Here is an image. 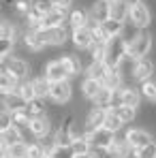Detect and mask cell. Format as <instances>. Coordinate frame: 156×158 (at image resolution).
Segmentation results:
<instances>
[{
	"label": "cell",
	"instance_id": "d6986e66",
	"mask_svg": "<svg viewBox=\"0 0 156 158\" xmlns=\"http://www.w3.org/2000/svg\"><path fill=\"white\" fill-rule=\"evenodd\" d=\"M22 43H24V47H26L28 52H32V53H39V52L45 49V43L39 39L36 30H28V28H24V32H22Z\"/></svg>",
	"mask_w": 156,
	"mask_h": 158
},
{
	"label": "cell",
	"instance_id": "8fae6325",
	"mask_svg": "<svg viewBox=\"0 0 156 158\" xmlns=\"http://www.w3.org/2000/svg\"><path fill=\"white\" fill-rule=\"evenodd\" d=\"M86 137L92 143V148H111L113 141H116V132L107 131L105 126H101V128H96L92 132H86Z\"/></svg>",
	"mask_w": 156,
	"mask_h": 158
},
{
	"label": "cell",
	"instance_id": "60d3db41",
	"mask_svg": "<svg viewBox=\"0 0 156 158\" xmlns=\"http://www.w3.org/2000/svg\"><path fill=\"white\" fill-rule=\"evenodd\" d=\"M49 158H75V154L71 152V145L64 148V145H56L52 152H49Z\"/></svg>",
	"mask_w": 156,
	"mask_h": 158
},
{
	"label": "cell",
	"instance_id": "d4e9b609",
	"mask_svg": "<svg viewBox=\"0 0 156 158\" xmlns=\"http://www.w3.org/2000/svg\"><path fill=\"white\" fill-rule=\"evenodd\" d=\"M71 152H73L75 156H88V154L92 152V143L88 141L86 135H81V137H77V139H73V143H71Z\"/></svg>",
	"mask_w": 156,
	"mask_h": 158
},
{
	"label": "cell",
	"instance_id": "1f68e13d",
	"mask_svg": "<svg viewBox=\"0 0 156 158\" xmlns=\"http://www.w3.org/2000/svg\"><path fill=\"white\" fill-rule=\"evenodd\" d=\"M17 79L13 77L11 73H0V96L2 94H9V92H15V88H17Z\"/></svg>",
	"mask_w": 156,
	"mask_h": 158
},
{
	"label": "cell",
	"instance_id": "4fadbf2b",
	"mask_svg": "<svg viewBox=\"0 0 156 158\" xmlns=\"http://www.w3.org/2000/svg\"><path fill=\"white\" fill-rule=\"evenodd\" d=\"M71 43L75 45V49H79V52H88L90 45H92V30H90V26L71 30Z\"/></svg>",
	"mask_w": 156,
	"mask_h": 158
},
{
	"label": "cell",
	"instance_id": "4316f807",
	"mask_svg": "<svg viewBox=\"0 0 156 158\" xmlns=\"http://www.w3.org/2000/svg\"><path fill=\"white\" fill-rule=\"evenodd\" d=\"M32 85H34V94H36V98H49V90H52V83L47 81V79L43 77V75H39V77H32Z\"/></svg>",
	"mask_w": 156,
	"mask_h": 158
},
{
	"label": "cell",
	"instance_id": "7c38bea8",
	"mask_svg": "<svg viewBox=\"0 0 156 158\" xmlns=\"http://www.w3.org/2000/svg\"><path fill=\"white\" fill-rule=\"evenodd\" d=\"M107 111L109 109H103V107H92L86 115V122H83V132H92L96 128H101L105 124V118H107Z\"/></svg>",
	"mask_w": 156,
	"mask_h": 158
},
{
	"label": "cell",
	"instance_id": "ee69618b",
	"mask_svg": "<svg viewBox=\"0 0 156 158\" xmlns=\"http://www.w3.org/2000/svg\"><path fill=\"white\" fill-rule=\"evenodd\" d=\"M30 9H32V0H15V13L17 15L26 17Z\"/></svg>",
	"mask_w": 156,
	"mask_h": 158
},
{
	"label": "cell",
	"instance_id": "836d02e7",
	"mask_svg": "<svg viewBox=\"0 0 156 158\" xmlns=\"http://www.w3.org/2000/svg\"><path fill=\"white\" fill-rule=\"evenodd\" d=\"M105 28V32L109 34V36H122V32H124V28H126V22H118V19H107L105 24H101Z\"/></svg>",
	"mask_w": 156,
	"mask_h": 158
},
{
	"label": "cell",
	"instance_id": "f1b7e54d",
	"mask_svg": "<svg viewBox=\"0 0 156 158\" xmlns=\"http://www.w3.org/2000/svg\"><path fill=\"white\" fill-rule=\"evenodd\" d=\"M111 103H113V90H109V88H101V92L94 96V101H92V105L94 107H103V109H111Z\"/></svg>",
	"mask_w": 156,
	"mask_h": 158
},
{
	"label": "cell",
	"instance_id": "7bdbcfd3",
	"mask_svg": "<svg viewBox=\"0 0 156 158\" xmlns=\"http://www.w3.org/2000/svg\"><path fill=\"white\" fill-rule=\"evenodd\" d=\"M32 6H34L39 13H43V17H45V15L53 9V2L52 0H32Z\"/></svg>",
	"mask_w": 156,
	"mask_h": 158
},
{
	"label": "cell",
	"instance_id": "4dcf8cb0",
	"mask_svg": "<svg viewBox=\"0 0 156 158\" xmlns=\"http://www.w3.org/2000/svg\"><path fill=\"white\" fill-rule=\"evenodd\" d=\"M15 92H17L26 103H30L32 98H36V94H34V85H32V79H24V81H19L17 88H15Z\"/></svg>",
	"mask_w": 156,
	"mask_h": 158
},
{
	"label": "cell",
	"instance_id": "db71d44e",
	"mask_svg": "<svg viewBox=\"0 0 156 158\" xmlns=\"http://www.w3.org/2000/svg\"><path fill=\"white\" fill-rule=\"evenodd\" d=\"M130 158H135V152H133V156H130Z\"/></svg>",
	"mask_w": 156,
	"mask_h": 158
},
{
	"label": "cell",
	"instance_id": "5bb4252c",
	"mask_svg": "<svg viewBox=\"0 0 156 158\" xmlns=\"http://www.w3.org/2000/svg\"><path fill=\"white\" fill-rule=\"evenodd\" d=\"M52 128H53V122L49 115H41V118H34L30 122V132L34 135V139H45L52 135Z\"/></svg>",
	"mask_w": 156,
	"mask_h": 158
},
{
	"label": "cell",
	"instance_id": "8d00e7d4",
	"mask_svg": "<svg viewBox=\"0 0 156 158\" xmlns=\"http://www.w3.org/2000/svg\"><path fill=\"white\" fill-rule=\"evenodd\" d=\"M28 158H49L45 152V145L41 141H32L28 143Z\"/></svg>",
	"mask_w": 156,
	"mask_h": 158
},
{
	"label": "cell",
	"instance_id": "5b68a950",
	"mask_svg": "<svg viewBox=\"0 0 156 158\" xmlns=\"http://www.w3.org/2000/svg\"><path fill=\"white\" fill-rule=\"evenodd\" d=\"M4 71L11 73L17 81H24V79H30V71H32V64L24 60V58H17V56H9L4 60Z\"/></svg>",
	"mask_w": 156,
	"mask_h": 158
},
{
	"label": "cell",
	"instance_id": "7402d4cb",
	"mask_svg": "<svg viewBox=\"0 0 156 158\" xmlns=\"http://www.w3.org/2000/svg\"><path fill=\"white\" fill-rule=\"evenodd\" d=\"M101 88H103V83L101 81H96V79H90V77H83L81 81V94H83V98H88V101H94V96L101 92Z\"/></svg>",
	"mask_w": 156,
	"mask_h": 158
},
{
	"label": "cell",
	"instance_id": "7a4b0ae2",
	"mask_svg": "<svg viewBox=\"0 0 156 158\" xmlns=\"http://www.w3.org/2000/svg\"><path fill=\"white\" fill-rule=\"evenodd\" d=\"M126 22L137 30H148L152 26V9L148 6V2H130Z\"/></svg>",
	"mask_w": 156,
	"mask_h": 158
},
{
	"label": "cell",
	"instance_id": "f546056e",
	"mask_svg": "<svg viewBox=\"0 0 156 158\" xmlns=\"http://www.w3.org/2000/svg\"><path fill=\"white\" fill-rule=\"evenodd\" d=\"M139 92H141V96H143L145 101L156 103V77L148 79V81H141V83H139Z\"/></svg>",
	"mask_w": 156,
	"mask_h": 158
},
{
	"label": "cell",
	"instance_id": "cb8c5ba5",
	"mask_svg": "<svg viewBox=\"0 0 156 158\" xmlns=\"http://www.w3.org/2000/svg\"><path fill=\"white\" fill-rule=\"evenodd\" d=\"M103 85L109 88V90H120V88H124V75L120 73V69H109Z\"/></svg>",
	"mask_w": 156,
	"mask_h": 158
},
{
	"label": "cell",
	"instance_id": "bcb514c9",
	"mask_svg": "<svg viewBox=\"0 0 156 158\" xmlns=\"http://www.w3.org/2000/svg\"><path fill=\"white\" fill-rule=\"evenodd\" d=\"M56 9H62V11H71L73 6V0H52Z\"/></svg>",
	"mask_w": 156,
	"mask_h": 158
},
{
	"label": "cell",
	"instance_id": "ba28073f",
	"mask_svg": "<svg viewBox=\"0 0 156 158\" xmlns=\"http://www.w3.org/2000/svg\"><path fill=\"white\" fill-rule=\"evenodd\" d=\"M41 75L47 79L49 83H56V81H66V79L71 77V75L66 73L64 64L60 62V58H56V60H49V62L43 66V73H41Z\"/></svg>",
	"mask_w": 156,
	"mask_h": 158
},
{
	"label": "cell",
	"instance_id": "f5cc1de1",
	"mask_svg": "<svg viewBox=\"0 0 156 158\" xmlns=\"http://www.w3.org/2000/svg\"><path fill=\"white\" fill-rule=\"evenodd\" d=\"M107 2H118V0H107Z\"/></svg>",
	"mask_w": 156,
	"mask_h": 158
},
{
	"label": "cell",
	"instance_id": "30bf717a",
	"mask_svg": "<svg viewBox=\"0 0 156 158\" xmlns=\"http://www.w3.org/2000/svg\"><path fill=\"white\" fill-rule=\"evenodd\" d=\"M154 71H156V64L154 60L150 58H141V60H135V66H133V79L135 81H148V79L154 77Z\"/></svg>",
	"mask_w": 156,
	"mask_h": 158
},
{
	"label": "cell",
	"instance_id": "9c48e42d",
	"mask_svg": "<svg viewBox=\"0 0 156 158\" xmlns=\"http://www.w3.org/2000/svg\"><path fill=\"white\" fill-rule=\"evenodd\" d=\"M88 13H90V22L92 24H105L111 17V2H107V0H94L90 4Z\"/></svg>",
	"mask_w": 156,
	"mask_h": 158
},
{
	"label": "cell",
	"instance_id": "816d5d0a",
	"mask_svg": "<svg viewBox=\"0 0 156 158\" xmlns=\"http://www.w3.org/2000/svg\"><path fill=\"white\" fill-rule=\"evenodd\" d=\"M75 158H90V154H88V156H75Z\"/></svg>",
	"mask_w": 156,
	"mask_h": 158
},
{
	"label": "cell",
	"instance_id": "e0dca14e",
	"mask_svg": "<svg viewBox=\"0 0 156 158\" xmlns=\"http://www.w3.org/2000/svg\"><path fill=\"white\" fill-rule=\"evenodd\" d=\"M120 98H122V105L133 107V109H139L143 96H141L139 88H135V85H124V88H120Z\"/></svg>",
	"mask_w": 156,
	"mask_h": 158
},
{
	"label": "cell",
	"instance_id": "c3c4849f",
	"mask_svg": "<svg viewBox=\"0 0 156 158\" xmlns=\"http://www.w3.org/2000/svg\"><path fill=\"white\" fill-rule=\"evenodd\" d=\"M0 158H6V148H0Z\"/></svg>",
	"mask_w": 156,
	"mask_h": 158
},
{
	"label": "cell",
	"instance_id": "6da1fadb",
	"mask_svg": "<svg viewBox=\"0 0 156 158\" xmlns=\"http://www.w3.org/2000/svg\"><path fill=\"white\" fill-rule=\"evenodd\" d=\"M129 58V45L122 36H111L107 47H105V64L109 69H118L124 60Z\"/></svg>",
	"mask_w": 156,
	"mask_h": 158
},
{
	"label": "cell",
	"instance_id": "8992f818",
	"mask_svg": "<svg viewBox=\"0 0 156 158\" xmlns=\"http://www.w3.org/2000/svg\"><path fill=\"white\" fill-rule=\"evenodd\" d=\"M73 98V85L71 81H56L52 83V90H49V101L53 105H66L69 101Z\"/></svg>",
	"mask_w": 156,
	"mask_h": 158
},
{
	"label": "cell",
	"instance_id": "681fc988",
	"mask_svg": "<svg viewBox=\"0 0 156 158\" xmlns=\"http://www.w3.org/2000/svg\"><path fill=\"white\" fill-rule=\"evenodd\" d=\"M0 73H4V62H0Z\"/></svg>",
	"mask_w": 156,
	"mask_h": 158
},
{
	"label": "cell",
	"instance_id": "d590c367",
	"mask_svg": "<svg viewBox=\"0 0 156 158\" xmlns=\"http://www.w3.org/2000/svg\"><path fill=\"white\" fill-rule=\"evenodd\" d=\"M6 156L9 158H28V143L26 141H19V143H13L6 148Z\"/></svg>",
	"mask_w": 156,
	"mask_h": 158
},
{
	"label": "cell",
	"instance_id": "ab89813d",
	"mask_svg": "<svg viewBox=\"0 0 156 158\" xmlns=\"http://www.w3.org/2000/svg\"><path fill=\"white\" fill-rule=\"evenodd\" d=\"M13 126V113L6 109H0V132H6Z\"/></svg>",
	"mask_w": 156,
	"mask_h": 158
},
{
	"label": "cell",
	"instance_id": "d6a6232c",
	"mask_svg": "<svg viewBox=\"0 0 156 158\" xmlns=\"http://www.w3.org/2000/svg\"><path fill=\"white\" fill-rule=\"evenodd\" d=\"M111 111L124 122V124H130L135 118H137V109H133V107H126V105H118V107H111Z\"/></svg>",
	"mask_w": 156,
	"mask_h": 158
},
{
	"label": "cell",
	"instance_id": "74e56055",
	"mask_svg": "<svg viewBox=\"0 0 156 158\" xmlns=\"http://www.w3.org/2000/svg\"><path fill=\"white\" fill-rule=\"evenodd\" d=\"M15 49V41L13 39H0V62H4Z\"/></svg>",
	"mask_w": 156,
	"mask_h": 158
},
{
	"label": "cell",
	"instance_id": "11a10c76",
	"mask_svg": "<svg viewBox=\"0 0 156 158\" xmlns=\"http://www.w3.org/2000/svg\"><path fill=\"white\" fill-rule=\"evenodd\" d=\"M6 158H9V156H6Z\"/></svg>",
	"mask_w": 156,
	"mask_h": 158
},
{
	"label": "cell",
	"instance_id": "7dc6e473",
	"mask_svg": "<svg viewBox=\"0 0 156 158\" xmlns=\"http://www.w3.org/2000/svg\"><path fill=\"white\" fill-rule=\"evenodd\" d=\"M0 148H6V141H4V132H0Z\"/></svg>",
	"mask_w": 156,
	"mask_h": 158
},
{
	"label": "cell",
	"instance_id": "f35d334b",
	"mask_svg": "<svg viewBox=\"0 0 156 158\" xmlns=\"http://www.w3.org/2000/svg\"><path fill=\"white\" fill-rule=\"evenodd\" d=\"M4 141H6V148H9V145H13V143H19V141H24V135L17 131L15 126H11L9 131L4 132Z\"/></svg>",
	"mask_w": 156,
	"mask_h": 158
},
{
	"label": "cell",
	"instance_id": "603a6c76",
	"mask_svg": "<svg viewBox=\"0 0 156 158\" xmlns=\"http://www.w3.org/2000/svg\"><path fill=\"white\" fill-rule=\"evenodd\" d=\"M129 9H130V2H129V0H118V2H111V19L126 22V19H129Z\"/></svg>",
	"mask_w": 156,
	"mask_h": 158
},
{
	"label": "cell",
	"instance_id": "2e32d148",
	"mask_svg": "<svg viewBox=\"0 0 156 158\" xmlns=\"http://www.w3.org/2000/svg\"><path fill=\"white\" fill-rule=\"evenodd\" d=\"M0 109H6V111L15 113V111L26 109V101L17 92H9V94H2L0 96Z\"/></svg>",
	"mask_w": 156,
	"mask_h": 158
},
{
	"label": "cell",
	"instance_id": "9a60e30c",
	"mask_svg": "<svg viewBox=\"0 0 156 158\" xmlns=\"http://www.w3.org/2000/svg\"><path fill=\"white\" fill-rule=\"evenodd\" d=\"M66 26L71 30H77V28H86L90 26V13L88 9H71L69 11V17H66Z\"/></svg>",
	"mask_w": 156,
	"mask_h": 158
},
{
	"label": "cell",
	"instance_id": "e575fe53",
	"mask_svg": "<svg viewBox=\"0 0 156 158\" xmlns=\"http://www.w3.org/2000/svg\"><path fill=\"white\" fill-rule=\"evenodd\" d=\"M103 126L107 128V131H111V132H116V135H118V132L124 128V122H122V120H120V118H118V115H116V113L109 109V111H107V118H105V124H103Z\"/></svg>",
	"mask_w": 156,
	"mask_h": 158
},
{
	"label": "cell",
	"instance_id": "52a82bcc",
	"mask_svg": "<svg viewBox=\"0 0 156 158\" xmlns=\"http://www.w3.org/2000/svg\"><path fill=\"white\" fill-rule=\"evenodd\" d=\"M124 139L129 141V145L133 150H141V148H145V145H150L154 141L152 132L145 131V128H129L124 132Z\"/></svg>",
	"mask_w": 156,
	"mask_h": 158
},
{
	"label": "cell",
	"instance_id": "277c9868",
	"mask_svg": "<svg viewBox=\"0 0 156 158\" xmlns=\"http://www.w3.org/2000/svg\"><path fill=\"white\" fill-rule=\"evenodd\" d=\"M39 39L45 43V47H60L71 39L69 26H58V28H39L36 30Z\"/></svg>",
	"mask_w": 156,
	"mask_h": 158
},
{
	"label": "cell",
	"instance_id": "ac0fdd59",
	"mask_svg": "<svg viewBox=\"0 0 156 158\" xmlns=\"http://www.w3.org/2000/svg\"><path fill=\"white\" fill-rule=\"evenodd\" d=\"M66 17H69V11H62V9H56L53 6L52 11L43 17L41 22V28H58V26H66Z\"/></svg>",
	"mask_w": 156,
	"mask_h": 158
},
{
	"label": "cell",
	"instance_id": "484cf974",
	"mask_svg": "<svg viewBox=\"0 0 156 158\" xmlns=\"http://www.w3.org/2000/svg\"><path fill=\"white\" fill-rule=\"evenodd\" d=\"M111 152L116 154V158H130L135 150L129 145V141H126L124 137H122V139L116 137V141H113V145H111Z\"/></svg>",
	"mask_w": 156,
	"mask_h": 158
},
{
	"label": "cell",
	"instance_id": "83f0119b",
	"mask_svg": "<svg viewBox=\"0 0 156 158\" xmlns=\"http://www.w3.org/2000/svg\"><path fill=\"white\" fill-rule=\"evenodd\" d=\"M26 113L34 120V118H41V115H47V107L43 98H32L30 103H26Z\"/></svg>",
	"mask_w": 156,
	"mask_h": 158
},
{
	"label": "cell",
	"instance_id": "b9f144b4",
	"mask_svg": "<svg viewBox=\"0 0 156 158\" xmlns=\"http://www.w3.org/2000/svg\"><path fill=\"white\" fill-rule=\"evenodd\" d=\"M135 158H156V141H152L150 145L135 150Z\"/></svg>",
	"mask_w": 156,
	"mask_h": 158
},
{
	"label": "cell",
	"instance_id": "44dd1931",
	"mask_svg": "<svg viewBox=\"0 0 156 158\" xmlns=\"http://www.w3.org/2000/svg\"><path fill=\"white\" fill-rule=\"evenodd\" d=\"M107 73H109V66H107L105 62H99V60H92V62L86 66V77L96 79V81H101V83L105 81Z\"/></svg>",
	"mask_w": 156,
	"mask_h": 158
},
{
	"label": "cell",
	"instance_id": "ffe728a7",
	"mask_svg": "<svg viewBox=\"0 0 156 158\" xmlns=\"http://www.w3.org/2000/svg\"><path fill=\"white\" fill-rule=\"evenodd\" d=\"M60 62L64 64V69H66V73L71 77H75V75H79L83 71V62H81V58H79L77 53H62Z\"/></svg>",
	"mask_w": 156,
	"mask_h": 158
},
{
	"label": "cell",
	"instance_id": "f907efd6",
	"mask_svg": "<svg viewBox=\"0 0 156 158\" xmlns=\"http://www.w3.org/2000/svg\"><path fill=\"white\" fill-rule=\"evenodd\" d=\"M129 2H145V0H129Z\"/></svg>",
	"mask_w": 156,
	"mask_h": 158
},
{
	"label": "cell",
	"instance_id": "3957f363",
	"mask_svg": "<svg viewBox=\"0 0 156 158\" xmlns=\"http://www.w3.org/2000/svg\"><path fill=\"white\" fill-rule=\"evenodd\" d=\"M152 45H154V36L148 30H139V34L129 43V58L133 60L148 58V53L152 52Z\"/></svg>",
	"mask_w": 156,
	"mask_h": 158
},
{
	"label": "cell",
	"instance_id": "f6af8a7d",
	"mask_svg": "<svg viewBox=\"0 0 156 158\" xmlns=\"http://www.w3.org/2000/svg\"><path fill=\"white\" fill-rule=\"evenodd\" d=\"M90 158H116V154L111 152V148H92Z\"/></svg>",
	"mask_w": 156,
	"mask_h": 158
}]
</instances>
